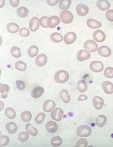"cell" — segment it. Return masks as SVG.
I'll return each mask as SVG.
<instances>
[{
  "label": "cell",
  "mask_w": 113,
  "mask_h": 147,
  "mask_svg": "<svg viewBox=\"0 0 113 147\" xmlns=\"http://www.w3.org/2000/svg\"><path fill=\"white\" fill-rule=\"evenodd\" d=\"M69 78L68 72L63 70L58 71L55 74V81L60 84H63L66 82Z\"/></svg>",
  "instance_id": "6da1fadb"
},
{
  "label": "cell",
  "mask_w": 113,
  "mask_h": 147,
  "mask_svg": "<svg viewBox=\"0 0 113 147\" xmlns=\"http://www.w3.org/2000/svg\"><path fill=\"white\" fill-rule=\"evenodd\" d=\"M92 132L91 128L86 125L79 126L77 129V135L81 138L89 137Z\"/></svg>",
  "instance_id": "7a4b0ae2"
},
{
  "label": "cell",
  "mask_w": 113,
  "mask_h": 147,
  "mask_svg": "<svg viewBox=\"0 0 113 147\" xmlns=\"http://www.w3.org/2000/svg\"><path fill=\"white\" fill-rule=\"evenodd\" d=\"M60 16L61 21L66 24L72 22L73 19V14L69 11H62L60 13Z\"/></svg>",
  "instance_id": "3957f363"
},
{
  "label": "cell",
  "mask_w": 113,
  "mask_h": 147,
  "mask_svg": "<svg viewBox=\"0 0 113 147\" xmlns=\"http://www.w3.org/2000/svg\"><path fill=\"white\" fill-rule=\"evenodd\" d=\"M104 65L100 61H94L89 65V68L92 71L100 73L104 69Z\"/></svg>",
  "instance_id": "277c9868"
},
{
  "label": "cell",
  "mask_w": 113,
  "mask_h": 147,
  "mask_svg": "<svg viewBox=\"0 0 113 147\" xmlns=\"http://www.w3.org/2000/svg\"><path fill=\"white\" fill-rule=\"evenodd\" d=\"M63 113V111L62 109L60 108H56L54 109L51 113V118L57 122H59L62 120Z\"/></svg>",
  "instance_id": "5b68a950"
},
{
  "label": "cell",
  "mask_w": 113,
  "mask_h": 147,
  "mask_svg": "<svg viewBox=\"0 0 113 147\" xmlns=\"http://www.w3.org/2000/svg\"><path fill=\"white\" fill-rule=\"evenodd\" d=\"M83 47L85 49L88 50L91 53L95 52L98 49V44L92 40H88L86 41L83 45Z\"/></svg>",
  "instance_id": "8992f818"
},
{
  "label": "cell",
  "mask_w": 113,
  "mask_h": 147,
  "mask_svg": "<svg viewBox=\"0 0 113 147\" xmlns=\"http://www.w3.org/2000/svg\"><path fill=\"white\" fill-rule=\"evenodd\" d=\"M76 9L77 14L81 16L86 15L89 11V7L83 3H79L77 5Z\"/></svg>",
  "instance_id": "52a82bcc"
},
{
  "label": "cell",
  "mask_w": 113,
  "mask_h": 147,
  "mask_svg": "<svg viewBox=\"0 0 113 147\" xmlns=\"http://www.w3.org/2000/svg\"><path fill=\"white\" fill-rule=\"evenodd\" d=\"M91 57V54L89 51L86 50H81L79 51L77 55V58L80 62L89 59Z\"/></svg>",
  "instance_id": "ba28073f"
},
{
  "label": "cell",
  "mask_w": 113,
  "mask_h": 147,
  "mask_svg": "<svg viewBox=\"0 0 113 147\" xmlns=\"http://www.w3.org/2000/svg\"><path fill=\"white\" fill-rule=\"evenodd\" d=\"M98 53L102 57H107L111 55L112 51L109 47L106 46H102L99 48Z\"/></svg>",
  "instance_id": "9c48e42d"
},
{
  "label": "cell",
  "mask_w": 113,
  "mask_h": 147,
  "mask_svg": "<svg viewBox=\"0 0 113 147\" xmlns=\"http://www.w3.org/2000/svg\"><path fill=\"white\" fill-rule=\"evenodd\" d=\"M93 36L94 40L99 42L104 41L106 38L105 34L104 32L100 30H98L94 32Z\"/></svg>",
  "instance_id": "30bf717a"
},
{
  "label": "cell",
  "mask_w": 113,
  "mask_h": 147,
  "mask_svg": "<svg viewBox=\"0 0 113 147\" xmlns=\"http://www.w3.org/2000/svg\"><path fill=\"white\" fill-rule=\"evenodd\" d=\"M47 57L44 54L39 55L37 56L35 60L36 64L39 67L45 65L47 63Z\"/></svg>",
  "instance_id": "8fae6325"
},
{
  "label": "cell",
  "mask_w": 113,
  "mask_h": 147,
  "mask_svg": "<svg viewBox=\"0 0 113 147\" xmlns=\"http://www.w3.org/2000/svg\"><path fill=\"white\" fill-rule=\"evenodd\" d=\"M77 38V35L75 32L67 33L64 37V41L67 45H71L75 41Z\"/></svg>",
  "instance_id": "7c38bea8"
},
{
  "label": "cell",
  "mask_w": 113,
  "mask_h": 147,
  "mask_svg": "<svg viewBox=\"0 0 113 147\" xmlns=\"http://www.w3.org/2000/svg\"><path fill=\"white\" fill-rule=\"evenodd\" d=\"M96 5L100 10L104 11L110 8V3L107 0H99L97 1Z\"/></svg>",
  "instance_id": "4fadbf2b"
},
{
  "label": "cell",
  "mask_w": 113,
  "mask_h": 147,
  "mask_svg": "<svg viewBox=\"0 0 113 147\" xmlns=\"http://www.w3.org/2000/svg\"><path fill=\"white\" fill-rule=\"evenodd\" d=\"M60 23V18L57 16H54L48 19L47 25L48 27L53 28L56 27Z\"/></svg>",
  "instance_id": "5bb4252c"
},
{
  "label": "cell",
  "mask_w": 113,
  "mask_h": 147,
  "mask_svg": "<svg viewBox=\"0 0 113 147\" xmlns=\"http://www.w3.org/2000/svg\"><path fill=\"white\" fill-rule=\"evenodd\" d=\"M45 128L48 133H56L57 131L58 125L56 122L53 121H50L46 123Z\"/></svg>",
  "instance_id": "9a60e30c"
},
{
  "label": "cell",
  "mask_w": 113,
  "mask_h": 147,
  "mask_svg": "<svg viewBox=\"0 0 113 147\" xmlns=\"http://www.w3.org/2000/svg\"><path fill=\"white\" fill-rule=\"evenodd\" d=\"M93 105L97 110H100L104 106V100L100 96L94 97L93 99Z\"/></svg>",
  "instance_id": "2e32d148"
},
{
  "label": "cell",
  "mask_w": 113,
  "mask_h": 147,
  "mask_svg": "<svg viewBox=\"0 0 113 147\" xmlns=\"http://www.w3.org/2000/svg\"><path fill=\"white\" fill-rule=\"evenodd\" d=\"M56 107V104L52 100H47L44 102L43 105V110L46 112H51Z\"/></svg>",
  "instance_id": "e0dca14e"
},
{
  "label": "cell",
  "mask_w": 113,
  "mask_h": 147,
  "mask_svg": "<svg viewBox=\"0 0 113 147\" xmlns=\"http://www.w3.org/2000/svg\"><path fill=\"white\" fill-rule=\"evenodd\" d=\"M102 86L106 94L110 95L113 93V84L108 81H105L103 82Z\"/></svg>",
  "instance_id": "ac0fdd59"
},
{
  "label": "cell",
  "mask_w": 113,
  "mask_h": 147,
  "mask_svg": "<svg viewBox=\"0 0 113 147\" xmlns=\"http://www.w3.org/2000/svg\"><path fill=\"white\" fill-rule=\"evenodd\" d=\"M29 28L32 32H35L37 30L39 26V18L36 17L32 18L29 22Z\"/></svg>",
  "instance_id": "d6986e66"
},
{
  "label": "cell",
  "mask_w": 113,
  "mask_h": 147,
  "mask_svg": "<svg viewBox=\"0 0 113 147\" xmlns=\"http://www.w3.org/2000/svg\"><path fill=\"white\" fill-rule=\"evenodd\" d=\"M44 92L45 90L41 86H38L34 88L31 93V95L34 98H38L43 95Z\"/></svg>",
  "instance_id": "ffe728a7"
},
{
  "label": "cell",
  "mask_w": 113,
  "mask_h": 147,
  "mask_svg": "<svg viewBox=\"0 0 113 147\" xmlns=\"http://www.w3.org/2000/svg\"><path fill=\"white\" fill-rule=\"evenodd\" d=\"M108 119L104 115H100L96 119V124L99 128H103L106 125Z\"/></svg>",
  "instance_id": "44dd1931"
},
{
  "label": "cell",
  "mask_w": 113,
  "mask_h": 147,
  "mask_svg": "<svg viewBox=\"0 0 113 147\" xmlns=\"http://www.w3.org/2000/svg\"><path fill=\"white\" fill-rule=\"evenodd\" d=\"M87 24L88 27L93 29H98L102 26L101 23L95 19L89 18L87 21Z\"/></svg>",
  "instance_id": "7402d4cb"
},
{
  "label": "cell",
  "mask_w": 113,
  "mask_h": 147,
  "mask_svg": "<svg viewBox=\"0 0 113 147\" xmlns=\"http://www.w3.org/2000/svg\"><path fill=\"white\" fill-rule=\"evenodd\" d=\"M0 92L1 97L3 99H5L8 96V93L9 91V87L7 84L0 83Z\"/></svg>",
  "instance_id": "603a6c76"
},
{
  "label": "cell",
  "mask_w": 113,
  "mask_h": 147,
  "mask_svg": "<svg viewBox=\"0 0 113 147\" xmlns=\"http://www.w3.org/2000/svg\"><path fill=\"white\" fill-rule=\"evenodd\" d=\"M6 129L10 134H14L16 133L18 130V127L15 123L13 122H8L5 126Z\"/></svg>",
  "instance_id": "cb8c5ba5"
},
{
  "label": "cell",
  "mask_w": 113,
  "mask_h": 147,
  "mask_svg": "<svg viewBox=\"0 0 113 147\" xmlns=\"http://www.w3.org/2000/svg\"><path fill=\"white\" fill-rule=\"evenodd\" d=\"M25 129L32 136L36 137L38 135V129L31 123H27L25 125Z\"/></svg>",
  "instance_id": "d4e9b609"
},
{
  "label": "cell",
  "mask_w": 113,
  "mask_h": 147,
  "mask_svg": "<svg viewBox=\"0 0 113 147\" xmlns=\"http://www.w3.org/2000/svg\"><path fill=\"white\" fill-rule=\"evenodd\" d=\"M77 89L81 93H83L87 90L88 85L85 81L81 80L79 81L76 85Z\"/></svg>",
  "instance_id": "484cf974"
},
{
  "label": "cell",
  "mask_w": 113,
  "mask_h": 147,
  "mask_svg": "<svg viewBox=\"0 0 113 147\" xmlns=\"http://www.w3.org/2000/svg\"><path fill=\"white\" fill-rule=\"evenodd\" d=\"M60 96L65 103H68L71 101V96L68 91L66 89H63L61 90L60 94Z\"/></svg>",
  "instance_id": "4316f807"
},
{
  "label": "cell",
  "mask_w": 113,
  "mask_h": 147,
  "mask_svg": "<svg viewBox=\"0 0 113 147\" xmlns=\"http://www.w3.org/2000/svg\"><path fill=\"white\" fill-rule=\"evenodd\" d=\"M29 10L26 7H20L17 9V14L20 18H25L29 14Z\"/></svg>",
  "instance_id": "83f0119b"
},
{
  "label": "cell",
  "mask_w": 113,
  "mask_h": 147,
  "mask_svg": "<svg viewBox=\"0 0 113 147\" xmlns=\"http://www.w3.org/2000/svg\"><path fill=\"white\" fill-rule=\"evenodd\" d=\"M19 26L13 22L8 23L7 26V29L8 31L11 34H15L17 33L19 30Z\"/></svg>",
  "instance_id": "f1b7e54d"
},
{
  "label": "cell",
  "mask_w": 113,
  "mask_h": 147,
  "mask_svg": "<svg viewBox=\"0 0 113 147\" xmlns=\"http://www.w3.org/2000/svg\"><path fill=\"white\" fill-rule=\"evenodd\" d=\"M63 143L62 138L59 136H55L51 138V144L53 147L61 146Z\"/></svg>",
  "instance_id": "f546056e"
},
{
  "label": "cell",
  "mask_w": 113,
  "mask_h": 147,
  "mask_svg": "<svg viewBox=\"0 0 113 147\" xmlns=\"http://www.w3.org/2000/svg\"><path fill=\"white\" fill-rule=\"evenodd\" d=\"M72 4L71 0H61L60 1L59 7L62 10L67 9L69 8Z\"/></svg>",
  "instance_id": "4dcf8cb0"
},
{
  "label": "cell",
  "mask_w": 113,
  "mask_h": 147,
  "mask_svg": "<svg viewBox=\"0 0 113 147\" xmlns=\"http://www.w3.org/2000/svg\"><path fill=\"white\" fill-rule=\"evenodd\" d=\"M50 39L54 42L59 43L62 41L63 37L60 33L55 32L51 34Z\"/></svg>",
  "instance_id": "1f68e13d"
},
{
  "label": "cell",
  "mask_w": 113,
  "mask_h": 147,
  "mask_svg": "<svg viewBox=\"0 0 113 147\" xmlns=\"http://www.w3.org/2000/svg\"><path fill=\"white\" fill-rule=\"evenodd\" d=\"M38 51V48L37 46L35 45H32L28 50V54L29 57H34L37 55Z\"/></svg>",
  "instance_id": "d6a6232c"
},
{
  "label": "cell",
  "mask_w": 113,
  "mask_h": 147,
  "mask_svg": "<svg viewBox=\"0 0 113 147\" xmlns=\"http://www.w3.org/2000/svg\"><path fill=\"white\" fill-rule=\"evenodd\" d=\"M21 117L23 122H29L32 119V113L29 111H23L21 114Z\"/></svg>",
  "instance_id": "836d02e7"
},
{
  "label": "cell",
  "mask_w": 113,
  "mask_h": 147,
  "mask_svg": "<svg viewBox=\"0 0 113 147\" xmlns=\"http://www.w3.org/2000/svg\"><path fill=\"white\" fill-rule=\"evenodd\" d=\"M5 115L6 117L10 119H13L15 118L16 113L15 110L9 107L6 109L5 111Z\"/></svg>",
  "instance_id": "e575fe53"
},
{
  "label": "cell",
  "mask_w": 113,
  "mask_h": 147,
  "mask_svg": "<svg viewBox=\"0 0 113 147\" xmlns=\"http://www.w3.org/2000/svg\"><path fill=\"white\" fill-rule=\"evenodd\" d=\"M15 67L18 70L23 71L26 69L27 65L25 62L22 61H19L15 62Z\"/></svg>",
  "instance_id": "d590c367"
},
{
  "label": "cell",
  "mask_w": 113,
  "mask_h": 147,
  "mask_svg": "<svg viewBox=\"0 0 113 147\" xmlns=\"http://www.w3.org/2000/svg\"><path fill=\"white\" fill-rule=\"evenodd\" d=\"M11 53L12 56L15 58H19L21 56V52L19 48L16 46H13L11 50Z\"/></svg>",
  "instance_id": "8d00e7d4"
},
{
  "label": "cell",
  "mask_w": 113,
  "mask_h": 147,
  "mask_svg": "<svg viewBox=\"0 0 113 147\" xmlns=\"http://www.w3.org/2000/svg\"><path fill=\"white\" fill-rule=\"evenodd\" d=\"M29 135L25 131L21 132L18 136V140L22 142H25L29 139Z\"/></svg>",
  "instance_id": "74e56055"
},
{
  "label": "cell",
  "mask_w": 113,
  "mask_h": 147,
  "mask_svg": "<svg viewBox=\"0 0 113 147\" xmlns=\"http://www.w3.org/2000/svg\"><path fill=\"white\" fill-rule=\"evenodd\" d=\"M45 114L44 113H40L38 114L35 119V123L38 124L42 123L45 119Z\"/></svg>",
  "instance_id": "f35d334b"
},
{
  "label": "cell",
  "mask_w": 113,
  "mask_h": 147,
  "mask_svg": "<svg viewBox=\"0 0 113 147\" xmlns=\"http://www.w3.org/2000/svg\"><path fill=\"white\" fill-rule=\"evenodd\" d=\"M9 142V138L7 136H2L0 137V146H5Z\"/></svg>",
  "instance_id": "ab89813d"
},
{
  "label": "cell",
  "mask_w": 113,
  "mask_h": 147,
  "mask_svg": "<svg viewBox=\"0 0 113 147\" xmlns=\"http://www.w3.org/2000/svg\"><path fill=\"white\" fill-rule=\"evenodd\" d=\"M104 75L106 78H113V68L108 67L104 71Z\"/></svg>",
  "instance_id": "60d3db41"
},
{
  "label": "cell",
  "mask_w": 113,
  "mask_h": 147,
  "mask_svg": "<svg viewBox=\"0 0 113 147\" xmlns=\"http://www.w3.org/2000/svg\"><path fill=\"white\" fill-rule=\"evenodd\" d=\"M88 146V142L85 138H81L76 143L75 147H86Z\"/></svg>",
  "instance_id": "b9f144b4"
},
{
  "label": "cell",
  "mask_w": 113,
  "mask_h": 147,
  "mask_svg": "<svg viewBox=\"0 0 113 147\" xmlns=\"http://www.w3.org/2000/svg\"><path fill=\"white\" fill-rule=\"evenodd\" d=\"M19 34L22 36L27 37L30 35V31L26 28H22L19 30Z\"/></svg>",
  "instance_id": "7bdbcfd3"
},
{
  "label": "cell",
  "mask_w": 113,
  "mask_h": 147,
  "mask_svg": "<svg viewBox=\"0 0 113 147\" xmlns=\"http://www.w3.org/2000/svg\"><path fill=\"white\" fill-rule=\"evenodd\" d=\"M17 88L18 90H22L25 89L26 84L24 82L20 80H17L16 81Z\"/></svg>",
  "instance_id": "ee69618b"
},
{
  "label": "cell",
  "mask_w": 113,
  "mask_h": 147,
  "mask_svg": "<svg viewBox=\"0 0 113 147\" xmlns=\"http://www.w3.org/2000/svg\"><path fill=\"white\" fill-rule=\"evenodd\" d=\"M105 16L109 21L113 22V9H110L107 11L105 13Z\"/></svg>",
  "instance_id": "f6af8a7d"
},
{
  "label": "cell",
  "mask_w": 113,
  "mask_h": 147,
  "mask_svg": "<svg viewBox=\"0 0 113 147\" xmlns=\"http://www.w3.org/2000/svg\"><path fill=\"white\" fill-rule=\"evenodd\" d=\"M49 18L48 17L46 16L42 17L40 18V24L42 27L44 28H47L48 27L46 23H47L46 21H47V20Z\"/></svg>",
  "instance_id": "bcb514c9"
},
{
  "label": "cell",
  "mask_w": 113,
  "mask_h": 147,
  "mask_svg": "<svg viewBox=\"0 0 113 147\" xmlns=\"http://www.w3.org/2000/svg\"><path fill=\"white\" fill-rule=\"evenodd\" d=\"M10 4L13 7H16L18 6L19 3V0H10Z\"/></svg>",
  "instance_id": "7dc6e473"
},
{
  "label": "cell",
  "mask_w": 113,
  "mask_h": 147,
  "mask_svg": "<svg viewBox=\"0 0 113 147\" xmlns=\"http://www.w3.org/2000/svg\"><path fill=\"white\" fill-rule=\"evenodd\" d=\"M47 3L49 5L51 6H54L57 4L59 2V0H47Z\"/></svg>",
  "instance_id": "c3c4849f"
},
{
  "label": "cell",
  "mask_w": 113,
  "mask_h": 147,
  "mask_svg": "<svg viewBox=\"0 0 113 147\" xmlns=\"http://www.w3.org/2000/svg\"><path fill=\"white\" fill-rule=\"evenodd\" d=\"M88 96L84 94H81L79 96L78 98V101H84L88 100Z\"/></svg>",
  "instance_id": "681fc988"
}]
</instances>
